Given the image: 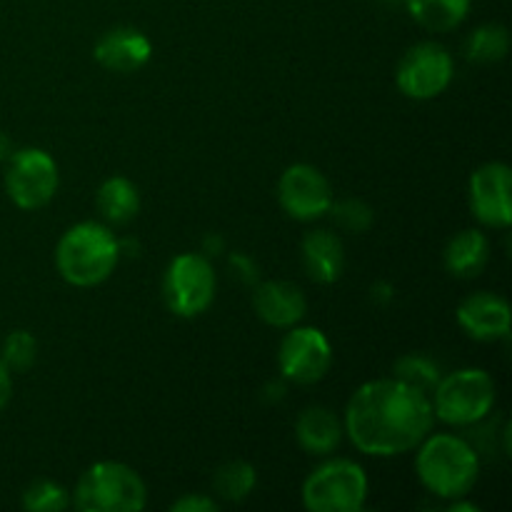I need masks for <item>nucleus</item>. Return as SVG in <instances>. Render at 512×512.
<instances>
[{
  "instance_id": "1",
  "label": "nucleus",
  "mask_w": 512,
  "mask_h": 512,
  "mask_svg": "<svg viewBox=\"0 0 512 512\" xmlns=\"http://www.w3.org/2000/svg\"><path fill=\"white\" fill-rule=\"evenodd\" d=\"M430 395L395 378L360 385L345 408L343 433L373 458H395L418 448L433 430Z\"/></svg>"
},
{
  "instance_id": "2",
  "label": "nucleus",
  "mask_w": 512,
  "mask_h": 512,
  "mask_svg": "<svg viewBox=\"0 0 512 512\" xmlns=\"http://www.w3.org/2000/svg\"><path fill=\"white\" fill-rule=\"evenodd\" d=\"M418 448L415 470L428 493L443 500H460L475 488L480 458L468 440L448 433L428 435Z\"/></svg>"
},
{
  "instance_id": "3",
  "label": "nucleus",
  "mask_w": 512,
  "mask_h": 512,
  "mask_svg": "<svg viewBox=\"0 0 512 512\" xmlns=\"http://www.w3.org/2000/svg\"><path fill=\"white\" fill-rule=\"evenodd\" d=\"M120 260V240L108 225L88 220L65 230L55 248V265L65 283L75 288H93L113 275Z\"/></svg>"
},
{
  "instance_id": "4",
  "label": "nucleus",
  "mask_w": 512,
  "mask_h": 512,
  "mask_svg": "<svg viewBox=\"0 0 512 512\" xmlns=\"http://www.w3.org/2000/svg\"><path fill=\"white\" fill-rule=\"evenodd\" d=\"M148 503L143 478L130 465L103 460L83 473L73 505L80 512H140Z\"/></svg>"
},
{
  "instance_id": "5",
  "label": "nucleus",
  "mask_w": 512,
  "mask_h": 512,
  "mask_svg": "<svg viewBox=\"0 0 512 512\" xmlns=\"http://www.w3.org/2000/svg\"><path fill=\"white\" fill-rule=\"evenodd\" d=\"M433 413L443 423L458 425H478L488 418L495 408V383L485 370L463 368L450 373L448 378H440L433 390Z\"/></svg>"
},
{
  "instance_id": "6",
  "label": "nucleus",
  "mask_w": 512,
  "mask_h": 512,
  "mask_svg": "<svg viewBox=\"0 0 512 512\" xmlns=\"http://www.w3.org/2000/svg\"><path fill=\"white\" fill-rule=\"evenodd\" d=\"M365 500L368 478L353 460H328L303 483V505L310 512H360Z\"/></svg>"
},
{
  "instance_id": "7",
  "label": "nucleus",
  "mask_w": 512,
  "mask_h": 512,
  "mask_svg": "<svg viewBox=\"0 0 512 512\" xmlns=\"http://www.w3.org/2000/svg\"><path fill=\"white\" fill-rule=\"evenodd\" d=\"M215 270L200 253H183L168 265L163 280V300L178 318H198L215 300Z\"/></svg>"
},
{
  "instance_id": "8",
  "label": "nucleus",
  "mask_w": 512,
  "mask_h": 512,
  "mask_svg": "<svg viewBox=\"0 0 512 512\" xmlns=\"http://www.w3.org/2000/svg\"><path fill=\"white\" fill-rule=\"evenodd\" d=\"M58 183V163L45 150L23 148L8 158L5 190L20 210L45 208L58 193Z\"/></svg>"
},
{
  "instance_id": "9",
  "label": "nucleus",
  "mask_w": 512,
  "mask_h": 512,
  "mask_svg": "<svg viewBox=\"0 0 512 512\" xmlns=\"http://www.w3.org/2000/svg\"><path fill=\"white\" fill-rule=\"evenodd\" d=\"M453 55L440 43H418L398 65L400 93L413 100H433L453 83Z\"/></svg>"
},
{
  "instance_id": "10",
  "label": "nucleus",
  "mask_w": 512,
  "mask_h": 512,
  "mask_svg": "<svg viewBox=\"0 0 512 512\" xmlns=\"http://www.w3.org/2000/svg\"><path fill=\"white\" fill-rule=\"evenodd\" d=\"M278 365L285 380L295 385H313L328 375L333 348L320 328H290L278 350Z\"/></svg>"
},
{
  "instance_id": "11",
  "label": "nucleus",
  "mask_w": 512,
  "mask_h": 512,
  "mask_svg": "<svg viewBox=\"0 0 512 512\" xmlns=\"http://www.w3.org/2000/svg\"><path fill=\"white\" fill-rule=\"evenodd\" d=\"M278 198L290 218L310 223L328 215L333 205V190L318 168L308 163H295L280 178Z\"/></svg>"
},
{
  "instance_id": "12",
  "label": "nucleus",
  "mask_w": 512,
  "mask_h": 512,
  "mask_svg": "<svg viewBox=\"0 0 512 512\" xmlns=\"http://www.w3.org/2000/svg\"><path fill=\"white\" fill-rule=\"evenodd\" d=\"M470 208L488 228L512 223V173L505 163H485L470 178Z\"/></svg>"
},
{
  "instance_id": "13",
  "label": "nucleus",
  "mask_w": 512,
  "mask_h": 512,
  "mask_svg": "<svg viewBox=\"0 0 512 512\" xmlns=\"http://www.w3.org/2000/svg\"><path fill=\"white\" fill-rule=\"evenodd\" d=\"M458 323L480 343L503 340L510 333V305L495 293H473L460 303Z\"/></svg>"
},
{
  "instance_id": "14",
  "label": "nucleus",
  "mask_w": 512,
  "mask_h": 512,
  "mask_svg": "<svg viewBox=\"0 0 512 512\" xmlns=\"http://www.w3.org/2000/svg\"><path fill=\"white\" fill-rule=\"evenodd\" d=\"M95 60L110 73L128 75L143 68L153 55L148 35L135 28H113L95 43Z\"/></svg>"
},
{
  "instance_id": "15",
  "label": "nucleus",
  "mask_w": 512,
  "mask_h": 512,
  "mask_svg": "<svg viewBox=\"0 0 512 512\" xmlns=\"http://www.w3.org/2000/svg\"><path fill=\"white\" fill-rule=\"evenodd\" d=\"M253 308L270 328H293L305 318L308 300L298 285L288 280H268L255 288Z\"/></svg>"
},
{
  "instance_id": "16",
  "label": "nucleus",
  "mask_w": 512,
  "mask_h": 512,
  "mask_svg": "<svg viewBox=\"0 0 512 512\" xmlns=\"http://www.w3.org/2000/svg\"><path fill=\"white\" fill-rule=\"evenodd\" d=\"M305 273L320 285H330L343 275L345 250L343 243L330 230H313L303 238Z\"/></svg>"
},
{
  "instance_id": "17",
  "label": "nucleus",
  "mask_w": 512,
  "mask_h": 512,
  "mask_svg": "<svg viewBox=\"0 0 512 512\" xmlns=\"http://www.w3.org/2000/svg\"><path fill=\"white\" fill-rule=\"evenodd\" d=\"M295 438H298L300 448L310 455H328L333 453L343 438V423L338 415L330 413L328 408H305L300 413L298 423H295Z\"/></svg>"
},
{
  "instance_id": "18",
  "label": "nucleus",
  "mask_w": 512,
  "mask_h": 512,
  "mask_svg": "<svg viewBox=\"0 0 512 512\" xmlns=\"http://www.w3.org/2000/svg\"><path fill=\"white\" fill-rule=\"evenodd\" d=\"M490 245L480 230H460L445 248V268L455 278H475L488 265Z\"/></svg>"
},
{
  "instance_id": "19",
  "label": "nucleus",
  "mask_w": 512,
  "mask_h": 512,
  "mask_svg": "<svg viewBox=\"0 0 512 512\" xmlns=\"http://www.w3.org/2000/svg\"><path fill=\"white\" fill-rule=\"evenodd\" d=\"M95 205H98V213L110 225H125L138 215L140 193L135 183H130L123 175H115V178H108L100 185L98 195H95Z\"/></svg>"
},
{
  "instance_id": "20",
  "label": "nucleus",
  "mask_w": 512,
  "mask_h": 512,
  "mask_svg": "<svg viewBox=\"0 0 512 512\" xmlns=\"http://www.w3.org/2000/svg\"><path fill=\"white\" fill-rule=\"evenodd\" d=\"M408 13L433 33H448L468 18L470 0H405Z\"/></svg>"
},
{
  "instance_id": "21",
  "label": "nucleus",
  "mask_w": 512,
  "mask_h": 512,
  "mask_svg": "<svg viewBox=\"0 0 512 512\" xmlns=\"http://www.w3.org/2000/svg\"><path fill=\"white\" fill-rule=\"evenodd\" d=\"M255 483H258V475L255 468L245 460H233V463H225L223 468H218L213 478L215 493L220 495L228 503H240V500L248 498L253 493Z\"/></svg>"
},
{
  "instance_id": "22",
  "label": "nucleus",
  "mask_w": 512,
  "mask_h": 512,
  "mask_svg": "<svg viewBox=\"0 0 512 512\" xmlns=\"http://www.w3.org/2000/svg\"><path fill=\"white\" fill-rule=\"evenodd\" d=\"M510 48V35L505 30V25L500 23H488L480 25L473 35L468 38L465 45V53L475 63H498L508 55Z\"/></svg>"
},
{
  "instance_id": "23",
  "label": "nucleus",
  "mask_w": 512,
  "mask_h": 512,
  "mask_svg": "<svg viewBox=\"0 0 512 512\" xmlns=\"http://www.w3.org/2000/svg\"><path fill=\"white\" fill-rule=\"evenodd\" d=\"M393 378L400 380V383L410 385V388L420 390L425 395H433L435 385L440 383V368L425 355H403V358L395 363Z\"/></svg>"
},
{
  "instance_id": "24",
  "label": "nucleus",
  "mask_w": 512,
  "mask_h": 512,
  "mask_svg": "<svg viewBox=\"0 0 512 512\" xmlns=\"http://www.w3.org/2000/svg\"><path fill=\"white\" fill-rule=\"evenodd\" d=\"M70 505V495L53 480H35L25 488L23 508L30 512H60Z\"/></svg>"
},
{
  "instance_id": "25",
  "label": "nucleus",
  "mask_w": 512,
  "mask_h": 512,
  "mask_svg": "<svg viewBox=\"0 0 512 512\" xmlns=\"http://www.w3.org/2000/svg\"><path fill=\"white\" fill-rule=\"evenodd\" d=\"M0 363L10 370V373H25L30 365L38 358V343L28 330H13L8 338L3 340V350H0Z\"/></svg>"
},
{
  "instance_id": "26",
  "label": "nucleus",
  "mask_w": 512,
  "mask_h": 512,
  "mask_svg": "<svg viewBox=\"0 0 512 512\" xmlns=\"http://www.w3.org/2000/svg\"><path fill=\"white\" fill-rule=\"evenodd\" d=\"M328 213H333V220L348 233H365L373 225V208L365 205L363 200H340L330 205Z\"/></svg>"
},
{
  "instance_id": "27",
  "label": "nucleus",
  "mask_w": 512,
  "mask_h": 512,
  "mask_svg": "<svg viewBox=\"0 0 512 512\" xmlns=\"http://www.w3.org/2000/svg\"><path fill=\"white\" fill-rule=\"evenodd\" d=\"M170 510L175 512H215L218 510V503L208 495H183L180 500H175L170 505Z\"/></svg>"
},
{
  "instance_id": "28",
  "label": "nucleus",
  "mask_w": 512,
  "mask_h": 512,
  "mask_svg": "<svg viewBox=\"0 0 512 512\" xmlns=\"http://www.w3.org/2000/svg\"><path fill=\"white\" fill-rule=\"evenodd\" d=\"M10 395H13V378H10V370L0 363V410L10 403Z\"/></svg>"
},
{
  "instance_id": "29",
  "label": "nucleus",
  "mask_w": 512,
  "mask_h": 512,
  "mask_svg": "<svg viewBox=\"0 0 512 512\" xmlns=\"http://www.w3.org/2000/svg\"><path fill=\"white\" fill-rule=\"evenodd\" d=\"M230 265H233V268L243 270V273H240V275H243L245 280H255V275H258V273H255V265L250 263V260L245 258V255H233V258H230Z\"/></svg>"
},
{
  "instance_id": "30",
  "label": "nucleus",
  "mask_w": 512,
  "mask_h": 512,
  "mask_svg": "<svg viewBox=\"0 0 512 512\" xmlns=\"http://www.w3.org/2000/svg\"><path fill=\"white\" fill-rule=\"evenodd\" d=\"M13 153H15L13 140H10L5 133H0V163H5V160H8Z\"/></svg>"
},
{
  "instance_id": "31",
  "label": "nucleus",
  "mask_w": 512,
  "mask_h": 512,
  "mask_svg": "<svg viewBox=\"0 0 512 512\" xmlns=\"http://www.w3.org/2000/svg\"><path fill=\"white\" fill-rule=\"evenodd\" d=\"M450 512H478L480 508L478 505H473V503H458V500H453V503H450V508H448Z\"/></svg>"
}]
</instances>
